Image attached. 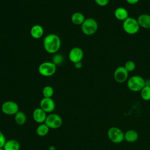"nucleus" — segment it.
I'll use <instances>...</instances> for the list:
<instances>
[{"label": "nucleus", "mask_w": 150, "mask_h": 150, "mask_svg": "<svg viewBox=\"0 0 150 150\" xmlns=\"http://www.w3.org/2000/svg\"><path fill=\"white\" fill-rule=\"evenodd\" d=\"M43 45L46 52L50 54H55L60 48L61 40L57 35L50 33L45 37Z\"/></svg>", "instance_id": "f257e3e1"}, {"label": "nucleus", "mask_w": 150, "mask_h": 150, "mask_svg": "<svg viewBox=\"0 0 150 150\" xmlns=\"http://www.w3.org/2000/svg\"><path fill=\"white\" fill-rule=\"evenodd\" d=\"M145 86V80L140 76H132L127 80V87L132 91H140Z\"/></svg>", "instance_id": "f03ea898"}, {"label": "nucleus", "mask_w": 150, "mask_h": 150, "mask_svg": "<svg viewBox=\"0 0 150 150\" xmlns=\"http://www.w3.org/2000/svg\"><path fill=\"white\" fill-rule=\"evenodd\" d=\"M139 25L137 19L128 17L122 22V29L124 31L129 35H134L138 32L139 30Z\"/></svg>", "instance_id": "7ed1b4c3"}, {"label": "nucleus", "mask_w": 150, "mask_h": 150, "mask_svg": "<svg viewBox=\"0 0 150 150\" xmlns=\"http://www.w3.org/2000/svg\"><path fill=\"white\" fill-rule=\"evenodd\" d=\"M81 29L84 35L87 36L93 35L98 29L97 22L93 18H87L81 24Z\"/></svg>", "instance_id": "20e7f679"}, {"label": "nucleus", "mask_w": 150, "mask_h": 150, "mask_svg": "<svg viewBox=\"0 0 150 150\" xmlns=\"http://www.w3.org/2000/svg\"><path fill=\"white\" fill-rule=\"evenodd\" d=\"M56 71V65L52 62H45L40 64L38 72L42 76L49 77L53 75Z\"/></svg>", "instance_id": "39448f33"}, {"label": "nucleus", "mask_w": 150, "mask_h": 150, "mask_svg": "<svg viewBox=\"0 0 150 150\" xmlns=\"http://www.w3.org/2000/svg\"><path fill=\"white\" fill-rule=\"evenodd\" d=\"M107 135L109 139L115 144H119L124 139V134L119 128L112 127L108 129Z\"/></svg>", "instance_id": "423d86ee"}, {"label": "nucleus", "mask_w": 150, "mask_h": 150, "mask_svg": "<svg viewBox=\"0 0 150 150\" xmlns=\"http://www.w3.org/2000/svg\"><path fill=\"white\" fill-rule=\"evenodd\" d=\"M45 123L50 129H57L61 127L62 118L57 114L50 113L47 115Z\"/></svg>", "instance_id": "0eeeda50"}, {"label": "nucleus", "mask_w": 150, "mask_h": 150, "mask_svg": "<svg viewBox=\"0 0 150 150\" xmlns=\"http://www.w3.org/2000/svg\"><path fill=\"white\" fill-rule=\"evenodd\" d=\"M1 111L6 115H15L19 111L18 104L13 101H6L1 105Z\"/></svg>", "instance_id": "6e6552de"}, {"label": "nucleus", "mask_w": 150, "mask_h": 150, "mask_svg": "<svg viewBox=\"0 0 150 150\" xmlns=\"http://www.w3.org/2000/svg\"><path fill=\"white\" fill-rule=\"evenodd\" d=\"M128 73L124 66H119L114 72V80L118 83H124L128 79Z\"/></svg>", "instance_id": "1a4fd4ad"}, {"label": "nucleus", "mask_w": 150, "mask_h": 150, "mask_svg": "<svg viewBox=\"0 0 150 150\" xmlns=\"http://www.w3.org/2000/svg\"><path fill=\"white\" fill-rule=\"evenodd\" d=\"M84 53L83 50L79 47L72 48L69 53V59L73 63L81 62L83 58Z\"/></svg>", "instance_id": "9d476101"}, {"label": "nucleus", "mask_w": 150, "mask_h": 150, "mask_svg": "<svg viewBox=\"0 0 150 150\" xmlns=\"http://www.w3.org/2000/svg\"><path fill=\"white\" fill-rule=\"evenodd\" d=\"M55 102L52 98L43 97L40 101V108L47 112H52L55 109Z\"/></svg>", "instance_id": "9b49d317"}, {"label": "nucleus", "mask_w": 150, "mask_h": 150, "mask_svg": "<svg viewBox=\"0 0 150 150\" xmlns=\"http://www.w3.org/2000/svg\"><path fill=\"white\" fill-rule=\"evenodd\" d=\"M32 117L35 122L38 124L44 123L47 117L46 112L43 111L41 108H35L32 113Z\"/></svg>", "instance_id": "f8f14e48"}, {"label": "nucleus", "mask_w": 150, "mask_h": 150, "mask_svg": "<svg viewBox=\"0 0 150 150\" xmlns=\"http://www.w3.org/2000/svg\"><path fill=\"white\" fill-rule=\"evenodd\" d=\"M140 27L144 29H150V15L147 13L141 14L137 18Z\"/></svg>", "instance_id": "ddd939ff"}, {"label": "nucleus", "mask_w": 150, "mask_h": 150, "mask_svg": "<svg viewBox=\"0 0 150 150\" xmlns=\"http://www.w3.org/2000/svg\"><path fill=\"white\" fill-rule=\"evenodd\" d=\"M30 33L33 38L38 39L43 36L44 33V30L41 25L36 24L33 25L30 28Z\"/></svg>", "instance_id": "4468645a"}, {"label": "nucleus", "mask_w": 150, "mask_h": 150, "mask_svg": "<svg viewBox=\"0 0 150 150\" xmlns=\"http://www.w3.org/2000/svg\"><path fill=\"white\" fill-rule=\"evenodd\" d=\"M114 16L117 19L123 22L129 17L128 12L123 7H118L114 11Z\"/></svg>", "instance_id": "2eb2a0df"}, {"label": "nucleus", "mask_w": 150, "mask_h": 150, "mask_svg": "<svg viewBox=\"0 0 150 150\" xmlns=\"http://www.w3.org/2000/svg\"><path fill=\"white\" fill-rule=\"evenodd\" d=\"M3 148L4 150H19L20 144L16 139H9L6 141Z\"/></svg>", "instance_id": "dca6fc26"}, {"label": "nucleus", "mask_w": 150, "mask_h": 150, "mask_svg": "<svg viewBox=\"0 0 150 150\" xmlns=\"http://www.w3.org/2000/svg\"><path fill=\"white\" fill-rule=\"evenodd\" d=\"M86 18L84 15L79 12H74L71 16V22L76 25H81L84 22Z\"/></svg>", "instance_id": "f3484780"}, {"label": "nucleus", "mask_w": 150, "mask_h": 150, "mask_svg": "<svg viewBox=\"0 0 150 150\" xmlns=\"http://www.w3.org/2000/svg\"><path fill=\"white\" fill-rule=\"evenodd\" d=\"M138 138V132L133 129H129L124 133V139L128 142H134Z\"/></svg>", "instance_id": "a211bd4d"}, {"label": "nucleus", "mask_w": 150, "mask_h": 150, "mask_svg": "<svg viewBox=\"0 0 150 150\" xmlns=\"http://www.w3.org/2000/svg\"><path fill=\"white\" fill-rule=\"evenodd\" d=\"M14 120L16 124L19 125H23L26 121V115L22 111H19L14 115Z\"/></svg>", "instance_id": "6ab92c4d"}, {"label": "nucleus", "mask_w": 150, "mask_h": 150, "mask_svg": "<svg viewBox=\"0 0 150 150\" xmlns=\"http://www.w3.org/2000/svg\"><path fill=\"white\" fill-rule=\"evenodd\" d=\"M49 128L47 125L44 122L40 124L36 128V132L38 136L39 137H45L49 132Z\"/></svg>", "instance_id": "aec40b11"}, {"label": "nucleus", "mask_w": 150, "mask_h": 150, "mask_svg": "<svg viewBox=\"0 0 150 150\" xmlns=\"http://www.w3.org/2000/svg\"><path fill=\"white\" fill-rule=\"evenodd\" d=\"M141 97L145 101L150 100V86H145L140 91Z\"/></svg>", "instance_id": "412c9836"}, {"label": "nucleus", "mask_w": 150, "mask_h": 150, "mask_svg": "<svg viewBox=\"0 0 150 150\" xmlns=\"http://www.w3.org/2000/svg\"><path fill=\"white\" fill-rule=\"evenodd\" d=\"M54 94V90L50 86H46L42 90V95L45 98H52Z\"/></svg>", "instance_id": "4be33fe9"}, {"label": "nucleus", "mask_w": 150, "mask_h": 150, "mask_svg": "<svg viewBox=\"0 0 150 150\" xmlns=\"http://www.w3.org/2000/svg\"><path fill=\"white\" fill-rule=\"evenodd\" d=\"M124 66L128 72H131L135 69L136 64L132 60H128L125 63Z\"/></svg>", "instance_id": "5701e85b"}, {"label": "nucleus", "mask_w": 150, "mask_h": 150, "mask_svg": "<svg viewBox=\"0 0 150 150\" xmlns=\"http://www.w3.org/2000/svg\"><path fill=\"white\" fill-rule=\"evenodd\" d=\"M63 60V57L60 54H55L53 57L52 62L54 63L56 65L60 64L62 63Z\"/></svg>", "instance_id": "b1692460"}, {"label": "nucleus", "mask_w": 150, "mask_h": 150, "mask_svg": "<svg viewBox=\"0 0 150 150\" xmlns=\"http://www.w3.org/2000/svg\"><path fill=\"white\" fill-rule=\"evenodd\" d=\"M95 2L100 6H105L109 3L110 0H94Z\"/></svg>", "instance_id": "393cba45"}, {"label": "nucleus", "mask_w": 150, "mask_h": 150, "mask_svg": "<svg viewBox=\"0 0 150 150\" xmlns=\"http://www.w3.org/2000/svg\"><path fill=\"white\" fill-rule=\"evenodd\" d=\"M6 141L4 134L0 131V148L4 147Z\"/></svg>", "instance_id": "a878e982"}, {"label": "nucleus", "mask_w": 150, "mask_h": 150, "mask_svg": "<svg viewBox=\"0 0 150 150\" xmlns=\"http://www.w3.org/2000/svg\"><path fill=\"white\" fill-rule=\"evenodd\" d=\"M126 2L130 5H135L137 4L139 0H125Z\"/></svg>", "instance_id": "bb28decb"}, {"label": "nucleus", "mask_w": 150, "mask_h": 150, "mask_svg": "<svg viewBox=\"0 0 150 150\" xmlns=\"http://www.w3.org/2000/svg\"><path fill=\"white\" fill-rule=\"evenodd\" d=\"M74 67H75L76 69H81V67H82V66H83V64H82V63H81V62H77V63H74Z\"/></svg>", "instance_id": "cd10ccee"}, {"label": "nucleus", "mask_w": 150, "mask_h": 150, "mask_svg": "<svg viewBox=\"0 0 150 150\" xmlns=\"http://www.w3.org/2000/svg\"><path fill=\"white\" fill-rule=\"evenodd\" d=\"M145 86H150V80H145Z\"/></svg>", "instance_id": "c85d7f7f"}, {"label": "nucleus", "mask_w": 150, "mask_h": 150, "mask_svg": "<svg viewBox=\"0 0 150 150\" xmlns=\"http://www.w3.org/2000/svg\"><path fill=\"white\" fill-rule=\"evenodd\" d=\"M49 150H56V148L54 146H50L49 148Z\"/></svg>", "instance_id": "c756f323"}, {"label": "nucleus", "mask_w": 150, "mask_h": 150, "mask_svg": "<svg viewBox=\"0 0 150 150\" xmlns=\"http://www.w3.org/2000/svg\"><path fill=\"white\" fill-rule=\"evenodd\" d=\"M0 150H4V149L3 148H0Z\"/></svg>", "instance_id": "7c9ffc66"}]
</instances>
